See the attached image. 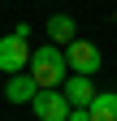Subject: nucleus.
Wrapping results in <instances>:
<instances>
[{
	"label": "nucleus",
	"mask_w": 117,
	"mask_h": 121,
	"mask_svg": "<svg viewBox=\"0 0 117 121\" xmlns=\"http://www.w3.org/2000/svg\"><path fill=\"white\" fill-rule=\"evenodd\" d=\"M31 78L39 86H61L69 78V65H65V48H56V43H43V48L31 52Z\"/></svg>",
	"instance_id": "1"
},
{
	"label": "nucleus",
	"mask_w": 117,
	"mask_h": 121,
	"mask_svg": "<svg viewBox=\"0 0 117 121\" xmlns=\"http://www.w3.org/2000/svg\"><path fill=\"white\" fill-rule=\"evenodd\" d=\"M31 108H35L39 121H69V99L61 95V86H39Z\"/></svg>",
	"instance_id": "2"
},
{
	"label": "nucleus",
	"mask_w": 117,
	"mask_h": 121,
	"mask_svg": "<svg viewBox=\"0 0 117 121\" xmlns=\"http://www.w3.org/2000/svg\"><path fill=\"white\" fill-rule=\"evenodd\" d=\"M31 52H35L31 43L18 39V35L9 30V35L0 39V73H22L26 65H31Z\"/></svg>",
	"instance_id": "3"
},
{
	"label": "nucleus",
	"mask_w": 117,
	"mask_h": 121,
	"mask_svg": "<svg viewBox=\"0 0 117 121\" xmlns=\"http://www.w3.org/2000/svg\"><path fill=\"white\" fill-rule=\"evenodd\" d=\"M65 65H69V73H91L100 69V48L91 39H74V43H65Z\"/></svg>",
	"instance_id": "4"
},
{
	"label": "nucleus",
	"mask_w": 117,
	"mask_h": 121,
	"mask_svg": "<svg viewBox=\"0 0 117 121\" xmlns=\"http://www.w3.org/2000/svg\"><path fill=\"white\" fill-rule=\"evenodd\" d=\"M61 95L69 99V108H91V99L100 95V91H95V82L87 78V73H69V78L61 82Z\"/></svg>",
	"instance_id": "5"
},
{
	"label": "nucleus",
	"mask_w": 117,
	"mask_h": 121,
	"mask_svg": "<svg viewBox=\"0 0 117 121\" xmlns=\"http://www.w3.org/2000/svg\"><path fill=\"white\" fill-rule=\"evenodd\" d=\"M35 91H39V82L31 78V69H22V73H9V82H4V99H9V104H31Z\"/></svg>",
	"instance_id": "6"
},
{
	"label": "nucleus",
	"mask_w": 117,
	"mask_h": 121,
	"mask_svg": "<svg viewBox=\"0 0 117 121\" xmlns=\"http://www.w3.org/2000/svg\"><path fill=\"white\" fill-rule=\"evenodd\" d=\"M78 30H74V17L69 13H52L48 17V43H56V48H65V43H74Z\"/></svg>",
	"instance_id": "7"
},
{
	"label": "nucleus",
	"mask_w": 117,
	"mask_h": 121,
	"mask_svg": "<svg viewBox=\"0 0 117 121\" xmlns=\"http://www.w3.org/2000/svg\"><path fill=\"white\" fill-rule=\"evenodd\" d=\"M87 112H91V121H117V95L113 91H100Z\"/></svg>",
	"instance_id": "8"
},
{
	"label": "nucleus",
	"mask_w": 117,
	"mask_h": 121,
	"mask_svg": "<svg viewBox=\"0 0 117 121\" xmlns=\"http://www.w3.org/2000/svg\"><path fill=\"white\" fill-rule=\"evenodd\" d=\"M69 121H91V112L87 108H69Z\"/></svg>",
	"instance_id": "9"
}]
</instances>
